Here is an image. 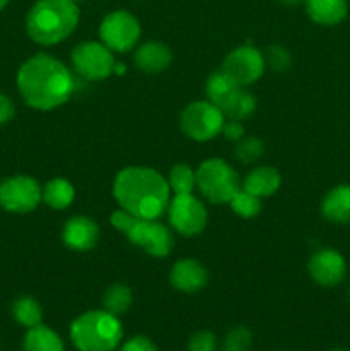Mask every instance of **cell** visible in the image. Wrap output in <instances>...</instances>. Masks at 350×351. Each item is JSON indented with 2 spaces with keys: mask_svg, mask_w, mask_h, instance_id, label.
<instances>
[{
  "mask_svg": "<svg viewBox=\"0 0 350 351\" xmlns=\"http://www.w3.org/2000/svg\"><path fill=\"white\" fill-rule=\"evenodd\" d=\"M17 89L27 106L47 112L71 98L74 79L60 60L51 55L38 53L21 65Z\"/></svg>",
  "mask_w": 350,
  "mask_h": 351,
  "instance_id": "6da1fadb",
  "label": "cell"
},
{
  "mask_svg": "<svg viewBox=\"0 0 350 351\" xmlns=\"http://www.w3.org/2000/svg\"><path fill=\"white\" fill-rule=\"evenodd\" d=\"M113 197L136 218L158 219L170 202V185L153 168L129 167L117 173Z\"/></svg>",
  "mask_w": 350,
  "mask_h": 351,
  "instance_id": "7a4b0ae2",
  "label": "cell"
},
{
  "mask_svg": "<svg viewBox=\"0 0 350 351\" xmlns=\"http://www.w3.org/2000/svg\"><path fill=\"white\" fill-rule=\"evenodd\" d=\"M79 23V9L74 0H36L26 17L31 40L41 47L64 41L74 33Z\"/></svg>",
  "mask_w": 350,
  "mask_h": 351,
  "instance_id": "3957f363",
  "label": "cell"
},
{
  "mask_svg": "<svg viewBox=\"0 0 350 351\" xmlns=\"http://www.w3.org/2000/svg\"><path fill=\"white\" fill-rule=\"evenodd\" d=\"M69 336L79 351H113L122 341L124 329L119 317L103 308L88 311L75 317Z\"/></svg>",
  "mask_w": 350,
  "mask_h": 351,
  "instance_id": "277c9868",
  "label": "cell"
},
{
  "mask_svg": "<svg viewBox=\"0 0 350 351\" xmlns=\"http://www.w3.org/2000/svg\"><path fill=\"white\" fill-rule=\"evenodd\" d=\"M110 221L130 240V243L146 250L150 256L167 257L174 249V235L158 219L136 218L130 213L119 209L113 213Z\"/></svg>",
  "mask_w": 350,
  "mask_h": 351,
  "instance_id": "5b68a950",
  "label": "cell"
},
{
  "mask_svg": "<svg viewBox=\"0 0 350 351\" xmlns=\"http://www.w3.org/2000/svg\"><path fill=\"white\" fill-rule=\"evenodd\" d=\"M196 185L201 194L215 204H226L242 189L237 171L220 158L202 161L196 171Z\"/></svg>",
  "mask_w": 350,
  "mask_h": 351,
  "instance_id": "8992f818",
  "label": "cell"
},
{
  "mask_svg": "<svg viewBox=\"0 0 350 351\" xmlns=\"http://www.w3.org/2000/svg\"><path fill=\"white\" fill-rule=\"evenodd\" d=\"M225 123L222 110L208 101H194L184 108L180 115V127L187 137L194 141H209L218 136Z\"/></svg>",
  "mask_w": 350,
  "mask_h": 351,
  "instance_id": "52a82bcc",
  "label": "cell"
},
{
  "mask_svg": "<svg viewBox=\"0 0 350 351\" xmlns=\"http://www.w3.org/2000/svg\"><path fill=\"white\" fill-rule=\"evenodd\" d=\"M41 191L36 180L27 175H14L0 182V208L16 215H26L38 208Z\"/></svg>",
  "mask_w": 350,
  "mask_h": 351,
  "instance_id": "ba28073f",
  "label": "cell"
},
{
  "mask_svg": "<svg viewBox=\"0 0 350 351\" xmlns=\"http://www.w3.org/2000/svg\"><path fill=\"white\" fill-rule=\"evenodd\" d=\"M72 65L81 77L89 81H102L113 74L115 58L106 45L84 41L72 50Z\"/></svg>",
  "mask_w": 350,
  "mask_h": 351,
  "instance_id": "9c48e42d",
  "label": "cell"
},
{
  "mask_svg": "<svg viewBox=\"0 0 350 351\" xmlns=\"http://www.w3.org/2000/svg\"><path fill=\"white\" fill-rule=\"evenodd\" d=\"M141 36L139 21L127 10H113L100 24V38L112 51H129Z\"/></svg>",
  "mask_w": 350,
  "mask_h": 351,
  "instance_id": "30bf717a",
  "label": "cell"
},
{
  "mask_svg": "<svg viewBox=\"0 0 350 351\" xmlns=\"http://www.w3.org/2000/svg\"><path fill=\"white\" fill-rule=\"evenodd\" d=\"M167 209L170 225L180 235L194 237L205 230L208 213L202 202L192 194H175Z\"/></svg>",
  "mask_w": 350,
  "mask_h": 351,
  "instance_id": "8fae6325",
  "label": "cell"
},
{
  "mask_svg": "<svg viewBox=\"0 0 350 351\" xmlns=\"http://www.w3.org/2000/svg\"><path fill=\"white\" fill-rule=\"evenodd\" d=\"M264 69H266L264 55L250 45H242L226 55L220 71L225 72L237 86L244 88L259 81Z\"/></svg>",
  "mask_w": 350,
  "mask_h": 351,
  "instance_id": "7c38bea8",
  "label": "cell"
},
{
  "mask_svg": "<svg viewBox=\"0 0 350 351\" xmlns=\"http://www.w3.org/2000/svg\"><path fill=\"white\" fill-rule=\"evenodd\" d=\"M309 274L318 285L326 288L336 287L343 281L347 273L345 259L333 249H321L312 254L307 264Z\"/></svg>",
  "mask_w": 350,
  "mask_h": 351,
  "instance_id": "4fadbf2b",
  "label": "cell"
},
{
  "mask_svg": "<svg viewBox=\"0 0 350 351\" xmlns=\"http://www.w3.org/2000/svg\"><path fill=\"white\" fill-rule=\"evenodd\" d=\"M208 283V271L199 261L184 259L174 264L170 271V285L184 293H196Z\"/></svg>",
  "mask_w": 350,
  "mask_h": 351,
  "instance_id": "5bb4252c",
  "label": "cell"
},
{
  "mask_svg": "<svg viewBox=\"0 0 350 351\" xmlns=\"http://www.w3.org/2000/svg\"><path fill=\"white\" fill-rule=\"evenodd\" d=\"M98 225L86 216H74L65 223L62 230V240L65 245L72 250H81V252L93 249L98 242Z\"/></svg>",
  "mask_w": 350,
  "mask_h": 351,
  "instance_id": "9a60e30c",
  "label": "cell"
},
{
  "mask_svg": "<svg viewBox=\"0 0 350 351\" xmlns=\"http://www.w3.org/2000/svg\"><path fill=\"white\" fill-rule=\"evenodd\" d=\"M134 62L143 72L158 74L172 64V51L167 45L160 41H148L137 48L134 53Z\"/></svg>",
  "mask_w": 350,
  "mask_h": 351,
  "instance_id": "2e32d148",
  "label": "cell"
},
{
  "mask_svg": "<svg viewBox=\"0 0 350 351\" xmlns=\"http://www.w3.org/2000/svg\"><path fill=\"white\" fill-rule=\"evenodd\" d=\"M305 12L321 26H336L349 14L347 0H304Z\"/></svg>",
  "mask_w": 350,
  "mask_h": 351,
  "instance_id": "e0dca14e",
  "label": "cell"
},
{
  "mask_svg": "<svg viewBox=\"0 0 350 351\" xmlns=\"http://www.w3.org/2000/svg\"><path fill=\"white\" fill-rule=\"evenodd\" d=\"M321 213L326 219L338 225L350 223V185H336L321 202Z\"/></svg>",
  "mask_w": 350,
  "mask_h": 351,
  "instance_id": "ac0fdd59",
  "label": "cell"
},
{
  "mask_svg": "<svg viewBox=\"0 0 350 351\" xmlns=\"http://www.w3.org/2000/svg\"><path fill=\"white\" fill-rule=\"evenodd\" d=\"M280 185L281 177L278 170L271 167H259L247 175L242 189L261 199L273 195L280 189Z\"/></svg>",
  "mask_w": 350,
  "mask_h": 351,
  "instance_id": "d6986e66",
  "label": "cell"
},
{
  "mask_svg": "<svg viewBox=\"0 0 350 351\" xmlns=\"http://www.w3.org/2000/svg\"><path fill=\"white\" fill-rule=\"evenodd\" d=\"M23 351H65V345L54 329L38 324L24 335Z\"/></svg>",
  "mask_w": 350,
  "mask_h": 351,
  "instance_id": "ffe728a7",
  "label": "cell"
},
{
  "mask_svg": "<svg viewBox=\"0 0 350 351\" xmlns=\"http://www.w3.org/2000/svg\"><path fill=\"white\" fill-rule=\"evenodd\" d=\"M220 110L225 115V119L244 120L253 115L254 110H256V98L250 93L244 91V88H239L220 106Z\"/></svg>",
  "mask_w": 350,
  "mask_h": 351,
  "instance_id": "44dd1931",
  "label": "cell"
},
{
  "mask_svg": "<svg viewBox=\"0 0 350 351\" xmlns=\"http://www.w3.org/2000/svg\"><path fill=\"white\" fill-rule=\"evenodd\" d=\"M74 187L65 178H54L41 191V199L54 209H65L74 201Z\"/></svg>",
  "mask_w": 350,
  "mask_h": 351,
  "instance_id": "7402d4cb",
  "label": "cell"
},
{
  "mask_svg": "<svg viewBox=\"0 0 350 351\" xmlns=\"http://www.w3.org/2000/svg\"><path fill=\"white\" fill-rule=\"evenodd\" d=\"M10 312H12L14 321L26 329L41 324V319H43L41 305L33 297H19L12 304Z\"/></svg>",
  "mask_w": 350,
  "mask_h": 351,
  "instance_id": "603a6c76",
  "label": "cell"
},
{
  "mask_svg": "<svg viewBox=\"0 0 350 351\" xmlns=\"http://www.w3.org/2000/svg\"><path fill=\"white\" fill-rule=\"evenodd\" d=\"M103 308L106 312L113 315H122L129 311V307L132 305V291L127 285L115 283L110 288H106V291L103 293Z\"/></svg>",
  "mask_w": 350,
  "mask_h": 351,
  "instance_id": "cb8c5ba5",
  "label": "cell"
},
{
  "mask_svg": "<svg viewBox=\"0 0 350 351\" xmlns=\"http://www.w3.org/2000/svg\"><path fill=\"white\" fill-rule=\"evenodd\" d=\"M239 88L240 86H237L235 82L222 71L211 74L208 77V81H206V95H208V99L211 103H215L218 108L230 98V96H232V93Z\"/></svg>",
  "mask_w": 350,
  "mask_h": 351,
  "instance_id": "d4e9b609",
  "label": "cell"
},
{
  "mask_svg": "<svg viewBox=\"0 0 350 351\" xmlns=\"http://www.w3.org/2000/svg\"><path fill=\"white\" fill-rule=\"evenodd\" d=\"M167 182L170 185V191H174L175 194H192L196 187V171H192V168L184 163L175 165L170 170Z\"/></svg>",
  "mask_w": 350,
  "mask_h": 351,
  "instance_id": "484cf974",
  "label": "cell"
},
{
  "mask_svg": "<svg viewBox=\"0 0 350 351\" xmlns=\"http://www.w3.org/2000/svg\"><path fill=\"white\" fill-rule=\"evenodd\" d=\"M229 204L232 206L233 213L239 215L240 218H254V216H257V213L261 211L259 197L253 195L250 192L244 191V189H240V191L230 199Z\"/></svg>",
  "mask_w": 350,
  "mask_h": 351,
  "instance_id": "4316f807",
  "label": "cell"
},
{
  "mask_svg": "<svg viewBox=\"0 0 350 351\" xmlns=\"http://www.w3.org/2000/svg\"><path fill=\"white\" fill-rule=\"evenodd\" d=\"M250 346H253V332L244 326H237L226 332L222 351H249Z\"/></svg>",
  "mask_w": 350,
  "mask_h": 351,
  "instance_id": "83f0119b",
  "label": "cell"
},
{
  "mask_svg": "<svg viewBox=\"0 0 350 351\" xmlns=\"http://www.w3.org/2000/svg\"><path fill=\"white\" fill-rule=\"evenodd\" d=\"M264 153V144L263 141L257 139V137H246V139H240L239 144L235 147V158L242 163H254L256 160H259Z\"/></svg>",
  "mask_w": 350,
  "mask_h": 351,
  "instance_id": "f1b7e54d",
  "label": "cell"
},
{
  "mask_svg": "<svg viewBox=\"0 0 350 351\" xmlns=\"http://www.w3.org/2000/svg\"><path fill=\"white\" fill-rule=\"evenodd\" d=\"M264 62H266V65H270L273 71L285 72L290 69L292 57L290 53H288V50H285L283 47H280V45H273V47L268 48L266 53H264Z\"/></svg>",
  "mask_w": 350,
  "mask_h": 351,
  "instance_id": "f546056e",
  "label": "cell"
},
{
  "mask_svg": "<svg viewBox=\"0 0 350 351\" xmlns=\"http://www.w3.org/2000/svg\"><path fill=\"white\" fill-rule=\"evenodd\" d=\"M216 346H218L216 336L208 329H202L191 336L187 343V351H216Z\"/></svg>",
  "mask_w": 350,
  "mask_h": 351,
  "instance_id": "4dcf8cb0",
  "label": "cell"
},
{
  "mask_svg": "<svg viewBox=\"0 0 350 351\" xmlns=\"http://www.w3.org/2000/svg\"><path fill=\"white\" fill-rule=\"evenodd\" d=\"M120 351H158L156 345L146 336H134L122 345Z\"/></svg>",
  "mask_w": 350,
  "mask_h": 351,
  "instance_id": "1f68e13d",
  "label": "cell"
},
{
  "mask_svg": "<svg viewBox=\"0 0 350 351\" xmlns=\"http://www.w3.org/2000/svg\"><path fill=\"white\" fill-rule=\"evenodd\" d=\"M222 132L229 141H240L244 137L242 122L240 120H225Z\"/></svg>",
  "mask_w": 350,
  "mask_h": 351,
  "instance_id": "d6a6232c",
  "label": "cell"
},
{
  "mask_svg": "<svg viewBox=\"0 0 350 351\" xmlns=\"http://www.w3.org/2000/svg\"><path fill=\"white\" fill-rule=\"evenodd\" d=\"M14 113H16V108H14L12 99L0 93V127L9 123L14 119Z\"/></svg>",
  "mask_w": 350,
  "mask_h": 351,
  "instance_id": "836d02e7",
  "label": "cell"
},
{
  "mask_svg": "<svg viewBox=\"0 0 350 351\" xmlns=\"http://www.w3.org/2000/svg\"><path fill=\"white\" fill-rule=\"evenodd\" d=\"M281 3H285V5H297V3H302L304 0H280Z\"/></svg>",
  "mask_w": 350,
  "mask_h": 351,
  "instance_id": "e575fe53",
  "label": "cell"
},
{
  "mask_svg": "<svg viewBox=\"0 0 350 351\" xmlns=\"http://www.w3.org/2000/svg\"><path fill=\"white\" fill-rule=\"evenodd\" d=\"M7 3H9V0H0V10H2Z\"/></svg>",
  "mask_w": 350,
  "mask_h": 351,
  "instance_id": "d590c367",
  "label": "cell"
},
{
  "mask_svg": "<svg viewBox=\"0 0 350 351\" xmlns=\"http://www.w3.org/2000/svg\"><path fill=\"white\" fill-rule=\"evenodd\" d=\"M329 351H350V350H343V348H335V350H329Z\"/></svg>",
  "mask_w": 350,
  "mask_h": 351,
  "instance_id": "8d00e7d4",
  "label": "cell"
},
{
  "mask_svg": "<svg viewBox=\"0 0 350 351\" xmlns=\"http://www.w3.org/2000/svg\"><path fill=\"white\" fill-rule=\"evenodd\" d=\"M74 2H75V3H78V2H82V0H74Z\"/></svg>",
  "mask_w": 350,
  "mask_h": 351,
  "instance_id": "74e56055",
  "label": "cell"
},
{
  "mask_svg": "<svg viewBox=\"0 0 350 351\" xmlns=\"http://www.w3.org/2000/svg\"><path fill=\"white\" fill-rule=\"evenodd\" d=\"M349 300H350V287H349Z\"/></svg>",
  "mask_w": 350,
  "mask_h": 351,
  "instance_id": "f35d334b",
  "label": "cell"
}]
</instances>
